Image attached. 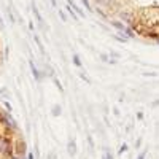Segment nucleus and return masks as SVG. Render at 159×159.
I'll use <instances>...</instances> for the list:
<instances>
[{"label":"nucleus","mask_w":159,"mask_h":159,"mask_svg":"<svg viewBox=\"0 0 159 159\" xmlns=\"http://www.w3.org/2000/svg\"><path fill=\"white\" fill-rule=\"evenodd\" d=\"M51 111H52V115H54V116H59L62 113V107H61V105H54Z\"/></svg>","instance_id":"7ed1b4c3"},{"label":"nucleus","mask_w":159,"mask_h":159,"mask_svg":"<svg viewBox=\"0 0 159 159\" xmlns=\"http://www.w3.org/2000/svg\"><path fill=\"white\" fill-rule=\"evenodd\" d=\"M103 159H113L111 153H110V151H107V153H105V157H103Z\"/></svg>","instance_id":"9d476101"},{"label":"nucleus","mask_w":159,"mask_h":159,"mask_svg":"<svg viewBox=\"0 0 159 159\" xmlns=\"http://www.w3.org/2000/svg\"><path fill=\"white\" fill-rule=\"evenodd\" d=\"M27 159H34V154H32V153H29V154H27Z\"/></svg>","instance_id":"dca6fc26"},{"label":"nucleus","mask_w":159,"mask_h":159,"mask_svg":"<svg viewBox=\"0 0 159 159\" xmlns=\"http://www.w3.org/2000/svg\"><path fill=\"white\" fill-rule=\"evenodd\" d=\"M54 84L57 86V89H59L61 92L64 91V88H62V84H61V81H59V80H57V78H54Z\"/></svg>","instance_id":"423d86ee"},{"label":"nucleus","mask_w":159,"mask_h":159,"mask_svg":"<svg viewBox=\"0 0 159 159\" xmlns=\"http://www.w3.org/2000/svg\"><path fill=\"white\" fill-rule=\"evenodd\" d=\"M67 151H69L70 156H75V154H76V142H75L73 139L67 143Z\"/></svg>","instance_id":"f03ea898"},{"label":"nucleus","mask_w":159,"mask_h":159,"mask_svg":"<svg viewBox=\"0 0 159 159\" xmlns=\"http://www.w3.org/2000/svg\"><path fill=\"white\" fill-rule=\"evenodd\" d=\"M143 76H157V75H156L154 72H145V73H143Z\"/></svg>","instance_id":"6e6552de"},{"label":"nucleus","mask_w":159,"mask_h":159,"mask_svg":"<svg viewBox=\"0 0 159 159\" xmlns=\"http://www.w3.org/2000/svg\"><path fill=\"white\" fill-rule=\"evenodd\" d=\"M29 67H30V72H32V75H34V78L37 80V81H38V80H42V75H43V73L37 69V65H35L32 61L29 62Z\"/></svg>","instance_id":"f257e3e1"},{"label":"nucleus","mask_w":159,"mask_h":159,"mask_svg":"<svg viewBox=\"0 0 159 159\" xmlns=\"http://www.w3.org/2000/svg\"><path fill=\"white\" fill-rule=\"evenodd\" d=\"M0 24H3V21H2V16H0Z\"/></svg>","instance_id":"f3484780"},{"label":"nucleus","mask_w":159,"mask_h":159,"mask_svg":"<svg viewBox=\"0 0 159 159\" xmlns=\"http://www.w3.org/2000/svg\"><path fill=\"white\" fill-rule=\"evenodd\" d=\"M34 15H35V18H37V21L38 22H43V19H42V16H40V13L35 10V7H34Z\"/></svg>","instance_id":"39448f33"},{"label":"nucleus","mask_w":159,"mask_h":159,"mask_svg":"<svg viewBox=\"0 0 159 159\" xmlns=\"http://www.w3.org/2000/svg\"><path fill=\"white\" fill-rule=\"evenodd\" d=\"M137 119H143V113H142V111L137 113Z\"/></svg>","instance_id":"f8f14e48"},{"label":"nucleus","mask_w":159,"mask_h":159,"mask_svg":"<svg viewBox=\"0 0 159 159\" xmlns=\"http://www.w3.org/2000/svg\"><path fill=\"white\" fill-rule=\"evenodd\" d=\"M157 105H159V99H157V100H154V102H153V107H157Z\"/></svg>","instance_id":"2eb2a0df"},{"label":"nucleus","mask_w":159,"mask_h":159,"mask_svg":"<svg viewBox=\"0 0 159 159\" xmlns=\"http://www.w3.org/2000/svg\"><path fill=\"white\" fill-rule=\"evenodd\" d=\"M73 64L76 65V67H81V61H80V57H78L76 54L73 56Z\"/></svg>","instance_id":"20e7f679"},{"label":"nucleus","mask_w":159,"mask_h":159,"mask_svg":"<svg viewBox=\"0 0 159 159\" xmlns=\"http://www.w3.org/2000/svg\"><path fill=\"white\" fill-rule=\"evenodd\" d=\"M48 159H52V156H49V157H48Z\"/></svg>","instance_id":"a211bd4d"},{"label":"nucleus","mask_w":159,"mask_h":159,"mask_svg":"<svg viewBox=\"0 0 159 159\" xmlns=\"http://www.w3.org/2000/svg\"><path fill=\"white\" fill-rule=\"evenodd\" d=\"M3 105H5V107H7V110H8V111H11V105H10L8 102H3Z\"/></svg>","instance_id":"9b49d317"},{"label":"nucleus","mask_w":159,"mask_h":159,"mask_svg":"<svg viewBox=\"0 0 159 159\" xmlns=\"http://www.w3.org/2000/svg\"><path fill=\"white\" fill-rule=\"evenodd\" d=\"M126 150H127V145H123V147H121V148H119V151H118V154H123V153H124Z\"/></svg>","instance_id":"0eeeda50"},{"label":"nucleus","mask_w":159,"mask_h":159,"mask_svg":"<svg viewBox=\"0 0 159 159\" xmlns=\"http://www.w3.org/2000/svg\"><path fill=\"white\" fill-rule=\"evenodd\" d=\"M137 159H145V153H140V154H139V157H137Z\"/></svg>","instance_id":"4468645a"},{"label":"nucleus","mask_w":159,"mask_h":159,"mask_svg":"<svg viewBox=\"0 0 159 159\" xmlns=\"http://www.w3.org/2000/svg\"><path fill=\"white\" fill-rule=\"evenodd\" d=\"M100 59H102V61H108V57H107V54H102V56H100Z\"/></svg>","instance_id":"ddd939ff"},{"label":"nucleus","mask_w":159,"mask_h":159,"mask_svg":"<svg viewBox=\"0 0 159 159\" xmlns=\"http://www.w3.org/2000/svg\"><path fill=\"white\" fill-rule=\"evenodd\" d=\"M80 76H81V80H84L86 83H89V80H88V76H86V73H80Z\"/></svg>","instance_id":"1a4fd4ad"}]
</instances>
